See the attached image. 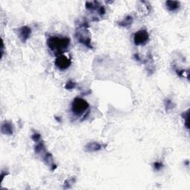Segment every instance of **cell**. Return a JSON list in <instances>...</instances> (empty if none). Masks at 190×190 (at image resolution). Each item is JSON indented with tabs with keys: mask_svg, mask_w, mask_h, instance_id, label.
I'll return each instance as SVG.
<instances>
[{
	"mask_svg": "<svg viewBox=\"0 0 190 190\" xmlns=\"http://www.w3.org/2000/svg\"><path fill=\"white\" fill-rule=\"evenodd\" d=\"M70 45V39L68 37H51L47 40L48 48L54 53V55H62L68 49Z\"/></svg>",
	"mask_w": 190,
	"mask_h": 190,
	"instance_id": "cell-1",
	"label": "cell"
},
{
	"mask_svg": "<svg viewBox=\"0 0 190 190\" xmlns=\"http://www.w3.org/2000/svg\"><path fill=\"white\" fill-rule=\"evenodd\" d=\"M89 104L85 100L80 98V97H76L73 100L71 104V111L76 116H81L85 113V111L89 109Z\"/></svg>",
	"mask_w": 190,
	"mask_h": 190,
	"instance_id": "cell-2",
	"label": "cell"
},
{
	"mask_svg": "<svg viewBox=\"0 0 190 190\" xmlns=\"http://www.w3.org/2000/svg\"><path fill=\"white\" fill-rule=\"evenodd\" d=\"M54 64L58 69L65 71V70H67L71 66V60L66 55L62 54L56 58Z\"/></svg>",
	"mask_w": 190,
	"mask_h": 190,
	"instance_id": "cell-3",
	"label": "cell"
},
{
	"mask_svg": "<svg viewBox=\"0 0 190 190\" xmlns=\"http://www.w3.org/2000/svg\"><path fill=\"white\" fill-rule=\"evenodd\" d=\"M149 34L147 30L141 29L134 34V43L136 45H145L149 41Z\"/></svg>",
	"mask_w": 190,
	"mask_h": 190,
	"instance_id": "cell-4",
	"label": "cell"
},
{
	"mask_svg": "<svg viewBox=\"0 0 190 190\" xmlns=\"http://www.w3.org/2000/svg\"><path fill=\"white\" fill-rule=\"evenodd\" d=\"M89 36V31L86 30V28H81L80 30L78 31L77 34H76L79 43L83 44L88 48H92L91 39Z\"/></svg>",
	"mask_w": 190,
	"mask_h": 190,
	"instance_id": "cell-5",
	"label": "cell"
},
{
	"mask_svg": "<svg viewBox=\"0 0 190 190\" xmlns=\"http://www.w3.org/2000/svg\"><path fill=\"white\" fill-rule=\"evenodd\" d=\"M31 35V29L27 26H23L19 29V37L22 43H26Z\"/></svg>",
	"mask_w": 190,
	"mask_h": 190,
	"instance_id": "cell-6",
	"label": "cell"
},
{
	"mask_svg": "<svg viewBox=\"0 0 190 190\" xmlns=\"http://www.w3.org/2000/svg\"><path fill=\"white\" fill-rule=\"evenodd\" d=\"M106 147V145H103L97 142H91L85 146V151L87 152H95L101 150L103 148Z\"/></svg>",
	"mask_w": 190,
	"mask_h": 190,
	"instance_id": "cell-7",
	"label": "cell"
},
{
	"mask_svg": "<svg viewBox=\"0 0 190 190\" xmlns=\"http://www.w3.org/2000/svg\"><path fill=\"white\" fill-rule=\"evenodd\" d=\"M2 132L7 135H12L14 133V127H13V124L11 122L5 121L2 123Z\"/></svg>",
	"mask_w": 190,
	"mask_h": 190,
	"instance_id": "cell-8",
	"label": "cell"
},
{
	"mask_svg": "<svg viewBox=\"0 0 190 190\" xmlns=\"http://www.w3.org/2000/svg\"><path fill=\"white\" fill-rule=\"evenodd\" d=\"M166 7L168 11H171V12H175V11H178L181 7V4L178 1H172V0H169V1L166 2Z\"/></svg>",
	"mask_w": 190,
	"mask_h": 190,
	"instance_id": "cell-9",
	"label": "cell"
},
{
	"mask_svg": "<svg viewBox=\"0 0 190 190\" xmlns=\"http://www.w3.org/2000/svg\"><path fill=\"white\" fill-rule=\"evenodd\" d=\"M133 22V17L131 16H127L120 21L118 22V25L122 26V27H127V26L131 25Z\"/></svg>",
	"mask_w": 190,
	"mask_h": 190,
	"instance_id": "cell-10",
	"label": "cell"
},
{
	"mask_svg": "<svg viewBox=\"0 0 190 190\" xmlns=\"http://www.w3.org/2000/svg\"><path fill=\"white\" fill-rule=\"evenodd\" d=\"M100 5L99 2H86L85 3V8L87 10L90 11H95V10H98L99 8L100 7Z\"/></svg>",
	"mask_w": 190,
	"mask_h": 190,
	"instance_id": "cell-11",
	"label": "cell"
},
{
	"mask_svg": "<svg viewBox=\"0 0 190 190\" xmlns=\"http://www.w3.org/2000/svg\"><path fill=\"white\" fill-rule=\"evenodd\" d=\"M53 157H52L51 154L49 153V152H45V155L43 157V161L45 162V164L52 166L53 164Z\"/></svg>",
	"mask_w": 190,
	"mask_h": 190,
	"instance_id": "cell-12",
	"label": "cell"
},
{
	"mask_svg": "<svg viewBox=\"0 0 190 190\" xmlns=\"http://www.w3.org/2000/svg\"><path fill=\"white\" fill-rule=\"evenodd\" d=\"M35 153L39 155V154H43L44 152H45V147L44 145V143L43 142H39L38 144H37V146L35 147Z\"/></svg>",
	"mask_w": 190,
	"mask_h": 190,
	"instance_id": "cell-13",
	"label": "cell"
},
{
	"mask_svg": "<svg viewBox=\"0 0 190 190\" xmlns=\"http://www.w3.org/2000/svg\"><path fill=\"white\" fill-rule=\"evenodd\" d=\"M189 110H186V111H184V112L182 113L181 114V117L182 118L184 119L185 121V126L186 127V129H189Z\"/></svg>",
	"mask_w": 190,
	"mask_h": 190,
	"instance_id": "cell-14",
	"label": "cell"
},
{
	"mask_svg": "<svg viewBox=\"0 0 190 190\" xmlns=\"http://www.w3.org/2000/svg\"><path fill=\"white\" fill-rule=\"evenodd\" d=\"M75 182H76L75 178H69V179L66 180V181H65L64 186H63V188H64V189H69V188L71 187V186H72L74 183H75Z\"/></svg>",
	"mask_w": 190,
	"mask_h": 190,
	"instance_id": "cell-15",
	"label": "cell"
},
{
	"mask_svg": "<svg viewBox=\"0 0 190 190\" xmlns=\"http://www.w3.org/2000/svg\"><path fill=\"white\" fill-rule=\"evenodd\" d=\"M164 103H165L166 110L167 111H169L170 109H172V108H174V106H175V105H174L172 102L170 100H169V99H166V100H165Z\"/></svg>",
	"mask_w": 190,
	"mask_h": 190,
	"instance_id": "cell-16",
	"label": "cell"
},
{
	"mask_svg": "<svg viewBox=\"0 0 190 190\" xmlns=\"http://www.w3.org/2000/svg\"><path fill=\"white\" fill-rule=\"evenodd\" d=\"M76 85H77V84H76L75 82H74V81L72 80H69L66 82L65 88H66V89H67V90H72V89H74V88L76 87Z\"/></svg>",
	"mask_w": 190,
	"mask_h": 190,
	"instance_id": "cell-17",
	"label": "cell"
},
{
	"mask_svg": "<svg viewBox=\"0 0 190 190\" xmlns=\"http://www.w3.org/2000/svg\"><path fill=\"white\" fill-rule=\"evenodd\" d=\"M31 139L36 143H39L41 140V135L39 133L36 132L31 135Z\"/></svg>",
	"mask_w": 190,
	"mask_h": 190,
	"instance_id": "cell-18",
	"label": "cell"
},
{
	"mask_svg": "<svg viewBox=\"0 0 190 190\" xmlns=\"http://www.w3.org/2000/svg\"><path fill=\"white\" fill-rule=\"evenodd\" d=\"M153 166H154V168H155V169L157 170V171H159V170H160L163 167V163H160V162H155V163H154Z\"/></svg>",
	"mask_w": 190,
	"mask_h": 190,
	"instance_id": "cell-19",
	"label": "cell"
},
{
	"mask_svg": "<svg viewBox=\"0 0 190 190\" xmlns=\"http://www.w3.org/2000/svg\"><path fill=\"white\" fill-rule=\"evenodd\" d=\"M97 11H98V14H100V16L104 15V14H105V7H104V6H103V5H101L100 8H99L98 10H97Z\"/></svg>",
	"mask_w": 190,
	"mask_h": 190,
	"instance_id": "cell-20",
	"label": "cell"
},
{
	"mask_svg": "<svg viewBox=\"0 0 190 190\" xmlns=\"http://www.w3.org/2000/svg\"><path fill=\"white\" fill-rule=\"evenodd\" d=\"M3 54H4V43L2 41V57Z\"/></svg>",
	"mask_w": 190,
	"mask_h": 190,
	"instance_id": "cell-21",
	"label": "cell"
}]
</instances>
